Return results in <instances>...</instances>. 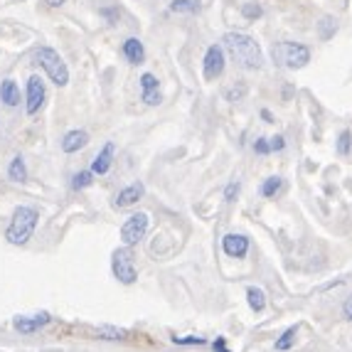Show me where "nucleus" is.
I'll return each mask as SVG.
<instances>
[{
    "instance_id": "f257e3e1",
    "label": "nucleus",
    "mask_w": 352,
    "mask_h": 352,
    "mask_svg": "<svg viewBox=\"0 0 352 352\" xmlns=\"http://www.w3.org/2000/svg\"><path fill=\"white\" fill-rule=\"evenodd\" d=\"M222 42L224 50L232 54V59L244 69H258L264 65V52H261V47H258V42L254 37L244 35V32H227Z\"/></svg>"
},
{
    "instance_id": "f03ea898",
    "label": "nucleus",
    "mask_w": 352,
    "mask_h": 352,
    "mask_svg": "<svg viewBox=\"0 0 352 352\" xmlns=\"http://www.w3.org/2000/svg\"><path fill=\"white\" fill-rule=\"evenodd\" d=\"M37 219H40V214H37L35 207H30V205L15 207L10 224H8V229H6V239L10 241V244H15V247L28 244V241L32 239V234H35Z\"/></svg>"
},
{
    "instance_id": "7ed1b4c3",
    "label": "nucleus",
    "mask_w": 352,
    "mask_h": 352,
    "mask_svg": "<svg viewBox=\"0 0 352 352\" xmlns=\"http://www.w3.org/2000/svg\"><path fill=\"white\" fill-rule=\"evenodd\" d=\"M35 59L57 87H67L69 84V69H67L65 59L59 57V52H54L52 47H40L35 52Z\"/></svg>"
},
{
    "instance_id": "20e7f679",
    "label": "nucleus",
    "mask_w": 352,
    "mask_h": 352,
    "mask_svg": "<svg viewBox=\"0 0 352 352\" xmlns=\"http://www.w3.org/2000/svg\"><path fill=\"white\" fill-rule=\"evenodd\" d=\"M111 271H113V276H116L121 283H126V286L135 283L138 271H135V261H133V252H131V247H126L124 244V247L116 249V252L111 254Z\"/></svg>"
},
{
    "instance_id": "39448f33",
    "label": "nucleus",
    "mask_w": 352,
    "mask_h": 352,
    "mask_svg": "<svg viewBox=\"0 0 352 352\" xmlns=\"http://www.w3.org/2000/svg\"><path fill=\"white\" fill-rule=\"evenodd\" d=\"M148 227H151V217H148L146 212H135L121 227V241H124L126 247H133V244H138L148 234Z\"/></svg>"
},
{
    "instance_id": "423d86ee",
    "label": "nucleus",
    "mask_w": 352,
    "mask_h": 352,
    "mask_svg": "<svg viewBox=\"0 0 352 352\" xmlns=\"http://www.w3.org/2000/svg\"><path fill=\"white\" fill-rule=\"evenodd\" d=\"M45 99H47L45 82L37 74H32L28 79V94H25V111H28V116H35L42 106H45Z\"/></svg>"
},
{
    "instance_id": "0eeeda50",
    "label": "nucleus",
    "mask_w": 352,
    "mask_h": 352,
    "mask_svg": "<svg viewBox=\"0 0 352 352\" xmlns=\"http://www.w3.org/2000/svg\"><path fill=\"white\" fill-rule=\"evenodd\" d=\"M202 74L207 82H214L224 74V47L222 45H210L202 59Z\"/></svg>"
},
{
    "instance_id": "6e6552de",
    "label": "nucleus",
    "mask_w": 352,
    "mask_h": 352,
    "mask_svg": "<svg viewBox=\"0 0 352 352\" xmlns=\"http://www.w3.org/2000/svg\"><path fill=\"white\" fill-rule=\"evenodd\" d=\"M283 57V65L288 69H300L311 62V50L305 47V45H298V42H283L281 47H278Z\"/></svg>"
},
{
    "instance_id": "1a4fd4ad",
    "label": "nucleus",
    "mask_w": 352,
    "mask_h": 352,
    "mask_svg": "<svg viewBox=\"0 0 352 352\" xmlns=\"http://www.w3.org/2000/svg\"><path fill=\"white\" fill-rule=\"evenodd\" d=\"M143 195H146V188H143V182H131L126 185L121 192L113 197V207L116 210H126V207H133L143 200Z\"/></svg>"
},
{
    "instance_id": "9d476101",
    "label": "nucleus",
    "mask_w": 352,
    "mask_h": 352,
    "mask_svg": "<svg viewBox=\"0 0 352 352\" xmlns=\"http://www.w3.org/2000/svg\"><path fill=\"white\" fill-rule=\"evenodd\" d=\"M113 155H116V146H113L111 141L104 143V148H101L94 155V160H91V173H94V175H106V173L111 170Z\"/></svg>"
},
{
    "instance_id": "9b49d317",
    "label": "nucleus",
    "mask_w": 352,
    "mask_h": 352,
    "mask_svg": "<svg viewBox=\"0 0 352 352\" xmlns=\"http://www.w3.org/2000/svg\"><path fill=\"white\" fill-rule=\"evenodd\" d=\"M50 320H52V318H50L47 313H37V316H18L15 320H12V328L20 330V333H37V330L45 328Z\"/></svg>"
},
{
    "instance_id": "f8f14e48",
    "label": "nucleus",
    "mask_w": 352,
    "mask_h": 352,
    "mask_svg": "<svg viewBox=\"0 0 352 352\" xmlns=\"http://www.w3.org/2000/svg\"><path fill=\"white\" fill-rule=\"evenodd\" d=\"M222 252L232 258H241L247 256L249 252V239L244 234H227L222 239Z\"/></svg>"
},
{
    "instance_id": "ddd939ff",
    "label": "nucleus",
    "mask_w": 352,
    "mask_h": 352,
    "mask_svg": "<svg viewBox=\"0 0 352 352\" xmlns=\"http://www.w3.org/2000/svg\"><path fill=\"white\" fill-rule=\"evenodd\" d=\"M89 143V133L82 129H74L69 131V133H65V138H62V151L65 153H79L82 148H87Z\"/></svg>"
},
{
    "instance_id": "4468645a",
    "label": "nucleus",
    "mask_w": 352,
    "mask_h": 352,
    "mask_svg": "<svg viewBox=\"0 0 352 352\" xmlns=\"http://www.w3.org/2000/svg\"><path fill=\"white\" fill-rule=\"evenodd\" d=\"M141 91H143V101L148 106H158L160 104V91H158V79L153 74H143L141 76Z\"/></svg>"
},
{
    "instance_id": "2eb2a0df",
    "label": "nucleus",
    "mask_w": 352,
    "mask_h": 352,
    "mask_svg": "<svg viewBox=\"0 0 352 352\" xmlns=\"http://www.w3.org/2000/svg\"><path fill=\"white\" fill-rule=\"evenodd\" d=\"M124 57L129 59L131 65H143V59H146V50H143V42L138 37H129L124 42V47H121Z\"/></svg>"
},
{
    "instance_id": "dca6fc26",
    "label": "nucleus",
    "mask_w": 352,
    "mask_h": 352,
    "mask_svg": "<svg viewBox=\"0 0 352 352\" xmlns=\"http://www.w3.org/2000/svg\"><path fill=\"white\" fill-rule=\"evenodd\" d=\"M0 101L8 109H15L20 104V87L15 84V79H6V82L0 84Z\"/></svg>"
},
{
    "instance_id": "f3484780",
    "label": "nucleus",
    "mask_w": 352,
    "mask_h": 352,
    "mask_svg": "<svg viewBox=\"0 0 352 352\" xmlns=\"http://www.w3.org/2000/svg\"><path fill=\"white\" fill-rule=\"evenodd\" d=\"M8 177H10L12 182L28 180V165H25L23 155H15V158L10 160V165H8Z\"/></svg>"
},
{
    "instance_id": "a211bd4d",
    "label": "nucleus",
    "mask_w": 352,
    "mask_h": 352,
    "mask_svg": "<svg viewBox=\"0 0 352 352\" xmlns=\"http://www.w3.org/2000/svg\"><path fill=\"white\" fill-rule=\"evenodd\" d=\"M247 303H249V308H252L254 313H261L266 308V294L261 291V288L249 286L247 288Z\"/></svg>"
},
{
    "instance_id": "6ab92c4d",
    "label": "nucleus",
    "mask_w": 352,
    "mask_h": 352,
    "mask_svg": "<svg viewBox=\"0 0 352 352\" xmlns=\"http://www.w3.org/2000/svg\"><path fill=\"white\" fill-rule=\"evenodd\" d=\"M96 335H99L101 340H124L126 335H129V330H124V328H111V325H101V328L96 330Z\"/></svg>"
},
{
    "instance_id": "aec40b11",
    "label": "nucleus",
    "mask_w": 352,
    "mask_h": 352,
    "mask_svg": "<svg viewBox=\"0 0 352 352\" xmlns=\"http://www.w3.org/2000/svg\"><path fill=\"white\" fill-rule=\"evenodd\" d=\"M296 333H298V328H296V325H291L288 330H283V335L276 340V352L291 350V347H294V342H296Z\"/></svg>"
},
{
    "instance_id": "412c9836",
    "label": "nucleus",
    "mask_w": 352,
    "mask_h": 352,
    "mask_svg": "<svg viewBox=\"0 0 352 352\" xmlns=\"http://www.w3.org/2000/svg\"><path fill=\"white\" fill-rule=\"evenodd\" d=\"M200 10V0H173L170 12H197Z\"/></svg>"
},
{
    "instance_id": "4be33fe9",
    "label": "nucleus",
    "mask_w": 352,
    "mask_h": 352,
    "mask_svg": "<svg viewBox=\"0 0 352 352\" xmlns=\"http://www.w3.org/2000/svg\"><path fill=\"white\" fill-rule=\"evenodd\" d=\"M94 182V173L91 170H82L72 177V190H87L89 185Z\"/></svg>"
},
{
    "instance_id": "5701e85b",
    "label": "nucleus",
    "mask_w": 352,
    "mask_h": 352,
    "mask_svg": "<svg viewBox=\"0 0 352 352\" xmlns=\"http://www.w3.org/2000/svg\"><path fill=\"white\" fill-rule=\"evenodd\" d=\"M281 188H283L281 177H269V180H264V185H261V195H264V197H276V195L281 192Z\"/></svg>"
},
{
    "instance_id": "b1692460",
    "label": "nucleus",
    "mask_w": 352,
    "mask_h": 352,
    "mask_svg": "<svg viewBox=\"0 0 352 352\" xmlns=\"http://www.w3.org/2000/svg\"><path fill=\"white\" fill-rule=\"evenodd\" d=\"M338 20L335 18H330V15H325L323 20H320V25H318V30H320V37H323V40H330V37L335 35V30H338Z\"/></svg>"
},
{
    "instance_id": "393cba45",
    "label": "nucleus",
    "mask_w": 352,
    "mask_h": 352,
    "mask_svg": "<svg viewBox=\"0 0 352 352\" xmlns=\"http://www.w3.org/2000/svg\"><path fill=\"white\" fill-rule=\"evenodd\" d=\"M173 342H175V345H182V347L207 345V340L205 338H200V335H182V338H173Z\"/></svg>"
},
{
    "instance_id": "a878e982",
    "label": "nucleus",
    "mask_w": 352,
    "mask_h": 352,
    "mask_svg": "<svg viewBox=\"0 0 352 352\" xmlns=\"http://www.w3.org/2000/svg\"><path fill=\"white\" fill-rule=\"evenodd\" d=\"M350 151H352V133L350 131H342L340 138H338V153L340 155H350Z\"/></svg>"
},
{
    "instance_id": "bb28decb",
    "label": "nucleus",
    "mask_w": 352,
    "mask_h": 352,
    "mask_svg": "<svg viewBox=\"0 0 352 352\" xmlns=\"http://www.w3.org/2000/svg\"><path fill=\"white\" fill-rule=\"evenodd\" d=\"M241 15L247 20H256L264 15V10H261V6L258 3H244V8H241Z\"/></svg>"
},
{
    "instance_id": "cd10ccee",
    "label": "nucleus",
    "mask_w": 352,
    "mask_h": 352,
    "mask_svg": "<svg viewBox=\"0 0 352 352\" xmlns=\"http://www.w3.org/2000/svg\"><path fill=\"white\" fill-rule=\"evenodd\" d=\"M247 96V84H234L232 89H227V101H241Z\"/></svg>"
},
{
    "instance_id": "c85d7f7f",
    "label": "nucleus",
    "mask_w": 352,
    "mask_h": 352,
    "mask_svg": "<svg viewBox=\"0 0 352 352\" xmlns=\"http://www.w3.org/2000/svg\"><path fill=\"white\" fill-rule=\"evenodd\" d=\"M236 195H239V182H229L227 190H224V200H227V202H234Z\"/></svg>"
},
{
    "instance_id": "c756f323",
    "label": "nucleus",
    "mask_w": 352,
    "mask_h": 352,
    "mask_svg": "<svg viewBox=\"0 0 352 352\" xmlns=\"http://www.w3.org/2000/svg\"><path fill=\"white\" fill-rule=\"evenodd\" d=\"M254 151H256L258 155H269V153H271L269 141H266V138H256V143H254Z\"/></svg>"
},
{
    "instance_id": "7c9ffc66",
    "label": "nucleus",
    "mask_w": 352,
    "mask_h": 352,
    "mask_svg": "<svg viewBox=\"0 0 352 352\" xmlns=\"http://www.w3.org/2000/svg\"><path fill=\"white\" fill-rule=\"evenodd\" d=\"M269 146H271V151H283V148H286V138H283V135H274L269 141Z\"/></svg>"
},
{
    "instance_id": "2f4dec72",
    "label": "nucleus",
    "mask_w": 352,
    "mask_h": 352,
    "mask_svg": "<svg viewBox=\"0 0 352 352\" xmlns=\"http://www.w3.org/2000/svg\"><path fill=\"white\" fill-rule=\"evenodd\" d=\"M212 350H214V352H232L227 347V340H224V338H217V340H214V345H212Z\"/></svg>"
},
{
    "instance_id": "473e14b6",
    "label": "nucleus",
    "mask_w": 352,
    "mask_h": 352,
    "mask_svg": "<svg viewBox=\"0 0 352 352\" xmlns=\"http://www.w3.org/2000/svg\"><path fill=\"white\" fill-rule=\"evenodd\" d=\"M342 316H345L347 320H352V296L345 300V305H342Z\"/></svg>"
},
{
    "instance_id": "72a5a7b5",
    "label": "nucleus",
    "mask_w": 352,
    "mask_h": 352,
    "mask_svg": "<svg viewBox=\"0 0 352 352\" xmlns=\"http://www.w3.org/2000/svg\"><path fill=\"white\" fill-rule=\"evenodd\" d=\"M101 15L109 20H118V10H101Z\"/></svg>"
},
{
    "instance_id": "f704fd0d",
    "label": "nucleus",
    "mask_w": 352,
    "mask_h": 352,
    "mask_svg": "<svg viewBox=\"0 0 352 352\" xmlns=\"http://www.w3.org/2000/svg\"><path fill=\"white\" fill-rule=\"evenodd\" d=\"M45 3H47L50 8H62L67 3V0H45Z\"/></svg>"
}]
</instances>
